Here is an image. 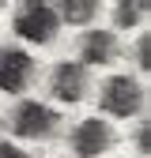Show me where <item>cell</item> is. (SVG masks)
Listing matches in <instances>:
<instances>
[{
	"label": "cell",
	"mask_w": 151,
	"mask_h": 158,
	"mask_svg": "<svg viewBox=\"0 0 151 158\" xmlns=\"http://www.w3.org/2000/svg\"><path fill=\"white\" fill-rule=\"evenodd\" d=\"M98 106L110 117H132V113H140V106H144L140 79H132V75H110V79H102Z\"/></svg>",
	"instance_id": "6da1fadb"
},
{
	"label": "cell",
	"mask_w": 151,
	"mask_h": 158,
	"mask_svg": "<svg viewBox=\"0 0 151 158\" xmlns=\"http://www.w3.org/2000/svg\"><path fill=\"white\" fill-rule=\"evenodd\" d=\"M11 23H15V34L23 38V42H34V45L53 42L57 30H61V19H57L53 4H23Z\"/></svg>",
	"instance_id": "7a4b0ae2"
},
{
	"label": "cell",
	"mask_w": 151,
	"mask_h": 158,
	"mask_svg": "<svg viewBox=\"0 0 151 158\" xmlns=\"http://www.w3.org/2000/svg\"><path fill=\"white\" fill-rule=\"evenodd\" d=\"M57 128V113L45 102H19L11 113V132L19 139H42Z\"/></svg>",
	"instance_id": "3957f363"
},
{
	"label": "cell",
	"mask_w": 151,
	"mask_h": 158,
	"mask_svg": "<svg viewBox=\"0 0 151 158\" xmlns=\"http://www.w3.org/2000/svg\"><path fill=\"white\" fill-rule=\"evenodd\" d=\"M113 147V128L102 121V117H87L72 128V151L80 158H98Z\"/></svg>",
	"instance_id": "277c9868"
},
{
	"label": "cell",
	"mask_w": 151,
	"mask_h": 158,
	"mask_svg": "<svg viewBox=\"0 0 151 158\" xmlns=\"http://www.w3.org/2000/svg\"><path fill=\"white\" fill-rule=\"evenodd\" d=\"M30 75H34V60H30V53L11 49V45L0 49V90H8V94L27 90V87H30Z\"/></svg>",
	"instance_id": "5b68a950"
},
{
	"label": "cell",
	"mask_w": 151,
	"mask_h": 158,
	"mask_svg": "<svg viewBox=\"0 0 151 158\" xmlns=\"http://www.w3.org/2000/svg\"><path fill=\"white\" fill-rule=\"evenodd\" d=\"M87 83H91V79H87V68L80 60H61L53 68L49 90H53V98H61V102H83Z\"/></svg>",
	"instance_id": "8992f818"
},
{
	"label": "cell",
	"mask_w": 151,
	"mask_h": 158,
	"mask_svg": "<svg viewBox=\"0 0 151 158\" xmlns=\"http://www.w3.org/2000/svg\"><path fill=\"white\" fill-rule=\"evenodd\" d=\"M80 56H83V68L87 64H110L117 56V34L113 30H87L80 38Z\"/></svg>",
	"instance_id": "52a82bcc"
},
{
	"label": "cell",
	"mask_w": 151,
	"mask_h": 158,
	"mask_svg": "<svg viewBox=\"0 0 151 158\" xmlns=\"http://www.w3.org/2000/svg\"><path fill=\"white\" fill-rule=\"evenodd\" d=\"M94 15H98V4H94V0H68V4L57 8V19H61V23H72V27L94 23Z\"/></svg>",
	"instance_id": "ba28073f"
},
{
	"label": "cell",
	"mask_w": 151,
	"mask_h": 158,
	"mask_svg": "<svg viewBox=\"0 0 151 158\" xmlns=\"http://www.w3.org/2000/svg\"><path fill=\"white\" fill-rule=\"evenodd\" d=\"M144 15H147V4H144V0H136V4H132V0H121V4H113V23H117L121 30H132Z\"/></svg>",
	"instance_id": "9c48e42d"
},
{
	"label": "cell",
	"mask_w": 151,
	"mask_h": 158,
	"mask_svg": "<svg viewBox=\"0 0 151 158\" xmlns=\"http://www.w3.org/2000/svg\"><path fill=\"white\" fill-rule=\"evenodd\" d=\"M136 60H140V68H151V38L147 34L140 38V45H136Z\"/></svg>",
	"instance_id": "30bf717a"
},
{
	"label": "cell",
	"mask_w": 151,
	"mask_h": 158,
	"mask_svg": "<svg viewBox=\"0 0 151 158\" xmlns=\"http://www.w3.org/2000/svg\"><path fill=\"white\" fill-rule=\"evenodd\" d=\"M136 151H140V154H147V151H151V128H147V121L140 124V135H136Z\"/></svg>",
	"instance_id": "8fae6325"
},
{
	"label": "cell",
	"mask_w": 151,
	"mask_h": 158,
	"mask_svg": "<svg viewBox=\"0 0 151 158\" xmlns=\"http://www.w3.org/2000/svg\"><path fill=\"white\" fill-rule=\"evenodd\" d=\"M0 158H30L23 147H15V143H4V139H0Z\"/></svg>",
	"instance_id": "7c38bea8"
}]
</instances>
